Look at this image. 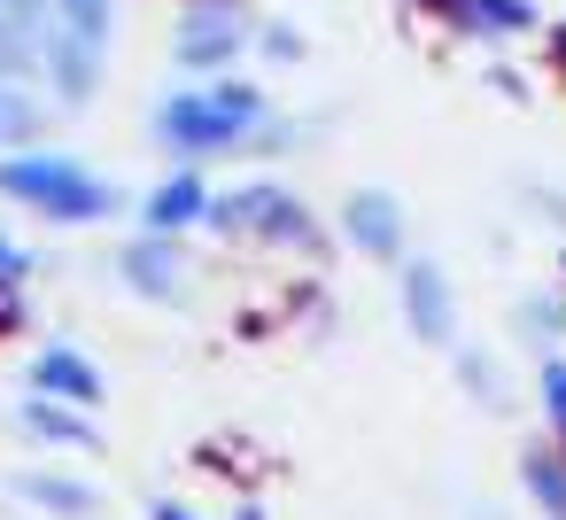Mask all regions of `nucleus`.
<instances>
[{
	"instance_id": "f257e3e1",
	"label": "nucleus",
	"mask_w": 566,
	"mask_h": 520,
	"mask_svg": "<svg viewBox=\"0 0 566 520\" xmlns=\"http://www.w3.org/2000/svg\"><path fill=\"white\" fill-rule=\"evenodd\" d=\"M0 195H24V202H40L48 218H102V210H109V187L86 179V171H71V164H55V156L0 164Z\"/></svg>"
},
{
	"instance_id": "f03ea898",
	"label": "nucleus",
	"mask_w": 566,
	"mask_h": 520,
	"mask_svg": "<svg viewBox=\"0 0 566 520\" xmlns=\"http://www.w3.org/2000/svg\"><path fill=\"white\" fill-rule=\"evenodd\" d=\"M241 133H249V117H241V110H226V102H218V86H210V94H179V102L164 110V141H171V148H187V156L226 148V141H241Z\"/></svg>"
},
{
	"instance_id": "7ed1b4c3",
	"label": "nucleus",
	"mask_w": 566,
	"mask_h": 520,
	"mask_svg": "<svg viewBox=\"0 0 566 520\" xmlns=\"http://www.w3.org/2000/svg\"><path fill=\"white\" fill-rule=\"evenodd\" d=\"M241 48H249V32H241L226 9H195V17H187V32H179V63H187V71L226 63V55H241Z\"/></svg>"
},
{
	"instance_id": "20e7f679",
	"label": "nucleus",
	"mask_w": 566,
	"mask_h": 520,
	"mask_svg": "<svg viewBox=\"0 0 566 520\" xmlns=\"http://www.w3.org/2000/svg\"><path fill=\"white\" fill-rule=\"evenodd\" d=\"M403 303H411L419 342H450V334H458V319H450V288H442L434 264H411V272H403Z\"/></svg>"
},
{
	"instance_id": "39448f33",
	"label": "nucleus",
	"mask_w": 566,
	"mask_h": 520,
	"mask_svg": "<svg viewBox=\"0 0 566 520\" xmlns=\"http://www.w3.org/2000/svg\"><path fill=\"white\" fill-rule=\"evenodd\" d=\"M458 32H473V40L535 32V0H465V9H458Z\"/></svg>"
},
{
	"instance_id": "423d86ee",
	"label": "nucleus",
	"mask_w": 566,
	"mask_h": 520,
	"mask_svg": "<svg viewBox=\"0 0 566 520\" xmlns=\"http://www.w3.org/2000/svg\"><path fill=\"white\" fill-rule=\"evenodd\" d=\"M349 241L373 249V257H396V241H403L396 202H388V195H357V202H349Z\"/></svg>"
},
{
	"instance_id": "0eeeda50",
	"label": "nucleus",
	"mask_w": 566,
	"mask_h": 520,
	"mask_svg": "<svg viewBox=\"0 0 566 520\" xmlns=\"http://www.w3.org/2000/svg\"><path fill=\"white\" fill-rule=\"evenodd\" d=\"M195 218H210V195H202V179H171V187L148 202V226H156V233H179V226H195Z\"/></svg>"
},
{
	"instance_id": "6e6552de",
	"label": "nucleus",
	"mask_w": 566,
	"mask_h": 520,
	"mask_svg": "<svg viewBox=\"0 0 566 520\" xmlns=\"http://www.w3.org/2000/svg\"><path fill=\"white\" fill-rule=\"evenodd\" d=\"M40 388H55V396H71V404H102L94 365H86V357H71V350H48V357H40Z\"/></svg>"
},
{
	"instance_id": "1a4fd4ad",
	"label": "nucleus",
	"mask_w": 566,
	"mask_h": 520,
	"mask_svg": "<svg viewBox=\"0 0 566 520\" xmlns=\"http://www.w3.org/2000/svg\"><path fill=\"white\" fill-rule=\"evenodd\" d=\"M125 280L148 288V295H171V288H179V257H171L164 241H133V249H125Z\"/></svg>"
},
{
	"instance_id": "9d476101",
	"label": "nucleus",
	"mask_w": 566,
	"mask_h": 520,
	"mask_svg": "<svg viewBox=\"0 0 566 520\" xmlns=\"http://www.w3.org/2000/svg\"><path fill=\"white\" fill-rule=\"evenodd\" d=\"M527 489H535V505H543L551 520H566V458L535 450V458H527Z\"/></svg>"
},
{
	"instance_id": "9b49d317",
	"label": "nucleus",
	"mask_w": 566,
	"mask_h": 520,
	"mask_svg": "<svg viewBox=\"0 0 566 520\" xmlns=\"http://www.w3.org/2000/svg\"><path fill=\"white\" fill-rule=\"evenodd\" d=\"M24 427H32V435H55V443H78V450L94 443L86 419H63V412H48V404H24Z\"/></svg>"
},
{
	"instance_id": "f8f14e48",
	"label": "nucleus",
	"mask_w": 566,
	"mask_h": 520,
	"mask_svg": "<svg viewBox=\"0 0 566 520\" xmlns=\"http://www.w3.org/2000/svg\"><path fill=\"white\" fill-rule=\"evenodd\" d=\"M24 497H40V505H55V512H94V489H78V481H48V474H32Z\"/></svg>"
},
{
	"instance_id": "ddd939ff",
	"label": "nucleus",
	"mask_w": 566,
	"mask_h": 520,
	"mask_svg": "<svg viewBox=\"0 0 566 520\" xmlns=\"http://www.w3.org/2000/svg\"><path fill=\"white\" fill-rule=\"evenodd\" d=\"M24 63H32V48H24V17L0 9V71H24Z\"/></svg>"
},
{
	"instance_id": "4468645a",
	"label": "nucleus",
	"mask_w": 566,
	"mask_h": 520,
	"mask_svg": "<svg viewBox=\"0 0 566 520\" xmlns=\"http://www.w3.org/2000/svg\"><path fill=\"white\" fill-rule=\"evenodd\" d=\"M543 412H551V427L566 435V365H543Z\"/></svg>"
},
{
	"instance_id": "2eb2a0df",
	"label": "nucleus",
	"mask_w": 566,
	"mask_h": 520,
	"mask_svg": "<svg viewBox=\"0 0 566 520\" xmlns=\"http://www.w3.org/2000/svg\"><path fill=\"white\" fill-rule=\"evenodd\" d=\"M264 55H272V63H295V55H303V40H295L287 24H272V32H264Z\"/></svg>"
},
{
	"instance_id": "dca6fc26",
	"label": "nucleus",
	"mask_w": 566,
	"mask_h": 520,
	"mask_svg": "<svg viewBox=\"0 0 566 520\" xmlns=\"http://www.w3.org/2000/svg\"><path fill=\"white\" fill-rule=\"evenodd\" d=\"M0 280H24V249L17 241H0Z\"/></svg>"
},
{
	"instance_id": "f3484780",
	"label": "nucleus",
	"mask_w": 566,
	"mask_h": 520,
	"mask_svg": "<svg viewBox=\"0 0 566 520\" xmlns=\"http://www.w3.org/2000/svg\"><path fill=\"white\" fill-rule=\"evenodd\" d=\"M411 9H419V17H450V24H458V9H465V0H411Z\"/></svg>"
},
{
	"instance_id": "a211bd4d",
	"label": "nucleus",
	"mask_w": 566,
	"mask_h": 520,
	"mask_svg": "<svg viewBox=\"0 0 566 520\" xmlns=\"http://www.w3.org/2000/svg\"><path fill=\"white\" fill-rule=\"evenodd\" d=\"M156 520H195V512H187V505H164V512H156Z\"/></svg>"
},
{
	"instance_id": "6ab92c4d",
	"label": "nucleus",
	"mask_w": 566,
	"mask_h": 520,
	"mask_svg": "<svg viewBox=\"0 0 566 520\" xmlns=\"http://www.w3.org/2000/svg\"><path fill=\"white\" fill-rule=\"evenodd\" d=\"M551 55H558V63H566V24H558V32H551Z\"/></svg>"
},
{
	"instance_id": "aec40b11",
	"label": "nucleus",
	"mask_w": 566,
	"mask_h": 520,
	"mask_svg": "<svg viewBox=\"0 0 566 520\" xmlns=\"http://www.w3.org/2000/svg\"><path fill=\"white\" fill-rule=\"evenodd\" d=\"M241 520H264V512H241Z\"/></svg>"
}]
</instances>
